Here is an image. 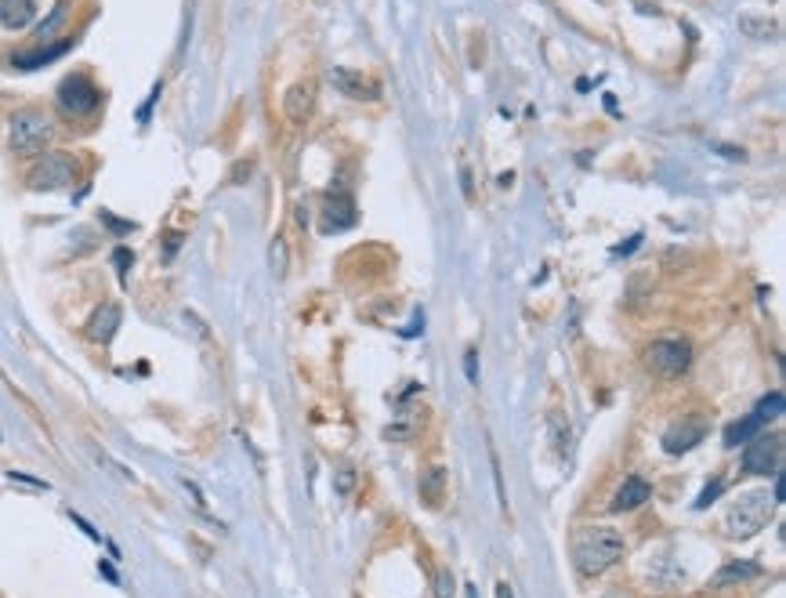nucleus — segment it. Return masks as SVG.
<instances>
[{
    "label": "nucleus",
    "mask_w": 786,
    "mask_h": 598,
    "mask_svg": "<svg viewBox=\"0 0 786 598\" xmlns=\"http://www.w3.org/2000/svg\"><path fill=\"white\" fill-rule=\"evenodd\" d=\"M623 559V533L612 526H587L572 541V563L583 577H602Z\"/></svg>",
    "instance_id": "f257e3e1"
},
{
    "label": "nucleus",
    "mask_w": 786,
    "mask_h": 598,
    "mask_svg": "<svg viewBox=\"0 0 786 598\" xmlns=\"http://www.w3.org/2000/svg\"><path fill=\"white\" fill-rule=\"evenodd\" d=\"M55 135L51 116H44L40 109H15L7 116V145L15 156H36Z\"/></svg>",
    "instance_id": "f03ea898"
},
{
    "label": "nucleus",
    "mask_w": 786,
    "mask_h": 598,
    "mask_svg": "<svg viewBox=\"0 0 786 598\" xmlns=\"http://www.w3.org/2000/svg\"><path fill=\"white\" fill-rule=\"evenodd\" d=\"M772 508H776V501H772V493H769V490H751V493H740V497H736V504L729 508V519H725V526H729V533H732V537H740V541H747V537H758V533L769 526V519H772Z\"/></svg>",
    "instance_id": "7ed1b4c3"
},
{
    "label": "nucleus",
    "mask_w": 786,
    "mask_h": 598,
    "mask_svg": "<svg viewBox=\"0 0 786 598\" xmlns=\"http://www.w3.org/2000/svg\"><path fill=\"white\" fill-rule=\"evenodd\" d=\"M76 174H80V167L69 153H47L29 167L25 185L33 193H58V189H69L76 182Z\"/></svg>",
    "instance_id": "20e7f679"
},
{
    "label": "nucleus",
    "mask_w": 786,
    "mask_h": 598,
    "mask_svg": "<svg viewBox=\"0 0 786 598\" xmlns=\"http://www.w3.org/2000/svg\"><path fill=\"white\" fill-rule=\"evenodd\" d=\"M98 102H102V91L95 87L87 73H73L58 84V109L65 116H87L98 109Z\"/></svg>",
    "instance_id": "39448f33"
},
{
    "label": "nucleus",
    "mask_w": 786,
    "mask_h": 598,
    "mask_svg": "<svg viewBox=\"0 0 786 598\" xmlns=\"http://www.w3.org/2000/svg\"><path fill=\"white\" fill-rule=\"evenodd\" d=\"M645 363L660 377H682L689 370V363H692V348L685 341H652L645 348Z\"/></svg>",
    "instance_id": "423d86ee"
},
{
    "label": "nucleus",
    "mask_w": 786,
    "mask_h": 598,
    "mask_svg": "<svg viewBox=\"0 0 786 598\" xmlns=\"http://www.w3.org/2000/svg\"><path fill=\"white\" fill-rule=\"evenodd\" d=\"M783 464V439L780 435H754L743 450V472L751 475H776Z\"/></svg>",
    "instance_id": "0eeeda50"
},
{
    "label": "nucleus",
    "mask_w": 786,
    "mask_h": 598,
    "mask_svg": "<svg viewBox=\"0 0 786 598\" xmlns=\"http://www.w3.org/2000/svg\"><path fill=\"white\" fill-rule=\"evenodd\" d=\"M703 439H707V421L692 414V417H682L678 424H671L663 432V450L678 457V453H689L692 446H700Z\"/></svg>",
    "instance_id": "6e6552de"
},
{
    "label": "nucleus",
    "mask_w": 786,
    "mask_h": 598,
    "mask_svg": "<svg viewBox=\"0 0 786 598\" xmlns=\"http://www.w3.org/2000/svg\"><path fill=\"white\" fill-rule=\"evenodd\" d=\"M330 84H333L344 98H355V102H373V98H381V84L370 80V76H363L359 69L337 65V69H330Z\"/></svg>",
    "instance_id": "1a4fd4ad"
},
{
    "label": "nucleus",
    "mask_w": 786,
    "mask_h": 598,
    "mask_svg": "<svg viewBox=\"0 0 786 598\" xmlns=\"http://www.w3.org/2000/svg\"><path fill=\"white\" fill-rule=\"evenodd\" d=\"M120 323H124V308H120L116 301H102V304L91 312V319H87V337L98 341V344H109V341L116 337Z\"/></svg>",
    "instance_id": "9d476101"
},
{
    "label": "nucleus",
    "mask_w": 786,
    "mask_h": 598,
    "mask_svg": "<svg viewBox=\"0 0 786 598\" xmlns=\"http://www.w3.org/2000/svg\"><path fill=\"white\" fill-rule=\"evenodd\" d=\"M315 109V80H297L286 87L283 95V113L294 120V124H304Z\"/></svg>",
    "instance_id": "9b49d317"
},
{
    "label": "nucleus",
    "mask_w": 786,
    "mask_h": 598,
    "mask_svg": "<svg viewBox=\"0 0 786 598\" xmlns=\"http://www.w3.org/2000/svg\"><path fill=\"white\" fill-rule=\"evenodd\" d=\"M355 200L348 193H337L323 204V233H344L355 225Z\"/></svg>",
    "instance_id": "f8f14e48"
},
{
    "label": "nucleus",
    "mask_w": 786,
    "mask_h": 598,
    "mask_svg": "<svg viewBox=\"0 0 786 598\" xmlns=\"http://www.w3.org/2000/svg\"><path fill=\"white\" fill-rule=\"evenodd\" d=\"M652 497V486L642 479V475H631L623 486H620V493L612 497V504H609V512H634V508H642L645 501Z\"/></svg>",
    "instance_id": "ddd939ff"
},
{
    "label": "nucleus",
    "mask_w": 786,
    "mask_h": 598,
    "mask_svg": "<svg viewBox=\"0 0 786 598\" xmlns=\"http://www.w3.org/2000/svg\"><path fill=\"white\" fill-rule=\"evenodd\" d=\"M69 47H73V40H58V44H51V47H36V51H15V55H11V65L22 69V73H29V69H40V65L55 62V58L65 55Z\"/></svg>",
    "instance_id": "4468645a"
},
{
    "label": "nucleus",
    "mask_w": 786,
    "mask_h": 598,
    "mask_svg": "<svg viewBox=\"0 0 786 598\" xmlns=\"http://www.w3.org/2000/svg\"><path fill=\"white\" fill-rule=\"evenodd\" d=\"M761 573V566L758 563H751V559H736V563H725L714 577H711V588H729V584H743V581H751V577H758Z\"/></svg>",
    "instance_id": "2eb2a0df"
},
{
    "label": "nucleus",
    "mask_w": 786,
    "mask_h": 598,
    "mask_svg": "<svg viewBox=\"0 0 786 598\" xmlns=\"http://www.w3.org/2000/svg\"><path fill=\"white\" fill-rule=\"evenodd\" d=\"M36 18V4L33 0H0V25L4 29H25Z\"/></svg>",
    "instance_id": "dca6fc26"
},
{
    "label": "nucleus",
    "mask_w": 786,
    "mask_h": 598,
    "mask_svg": "<svg viewBox=\"0 0 786 598\" xmlns=\"http://www.w3.org/2000/svg\"><path fill=\"white\" fill-rule=\"evenodd\" d=\"M740 33L747 40H776L780 36V22L769 15H740Z\"/></svg>",
    "instance_id": "f3484780"
},
{
    "label": "nucleus",
    "mask_w": 786,
    "mask_h": 598,
    "mask_svg": "<svg viewBox=\"0 0 786 598\" xmlns=\"http://www.w3.org/2000/svg\"><path fill=\"white\" fill-rule=\"evenodd\" d=\"M421 501L428 508H443V501H446V468H428L421 475Z\"/></svg>",
    "instance_id": "a211bd4d"
},
{
    "label": "nucleus",
    "mask_w": 786,
    "mask_h": 598,
    "mask_svg": "<svg viewBox=\"0 0 786 598\" xmlns=\"http://www.w3.org/2000/svg\"><path fill=\"white\" fill-rule=\"evenodd\" d=\"M547 435H551V446H554V453L565 461L569 457V443H572V432H569V417L562 414V410H554L551 417H547Z\"/></svg>",
    "instance_id": "6ab92c4d"
},
{
    "label": "nucleus",
    "mask_w": 786,
    "mask_h": 598,
    "mask_svg": "<svg viewBox=\"0 0 786 598\" xmlns=\"http://www.w3.org/2000/svg\"><path fill=\"white\" fill-rule=\"evenodd\" d=\"M754 435H761V421H758V417L732 421V424L725 428V446H747Z\"/></svg>",
    "instance_id": "aec40b11"
},
{
    "label": "nucleus",
    "mask_w": 786,
    "mask_h": 598,
    "mask_svg": "<svg viewBox=\"0 0 786 598\" xmlns=\"http://www.w3.org/2000/svg\"><path fill=\"white\" fill-rule=\"evenodd\" d=\"M65 15H69V4H65V0H58V4H55V11H51V15H47L40 25H36V40H40V44H44V40H51V33H55V29L65 22Z\"/></svg>",
    "instance_id": "412c9836"
},
{
    "label": "nucleus",
    "mask_w": 786,
    "mask_h": 598,
    "mask_svg": "<svg viewBox=\"0 0 786 598\" xmlns=\"http://www.w3.org/2000/svg\"><path fill=\"white\" fill-rule=\"evenodd\" d=\"M783 410H786V399H783V392H772V395H765L761 403H758V421L765 424V421H776V417H783Z\"/></svg>",
    "instance_id": "4be33fe9"
},
{
    "label": "nucleus",
    "mask_w": 786,
    "mask_h": 598,
    "mask_svg": "<svg viewBox=\"0 0 786 598\" xmlns=\"http://www.w3.org/2000/svg\"><path fill=\"white\" fill-rule=\"evenodd\" d=\"M272 273H275V276H286V240H283V236L272 240Z\"/></svg>",
    "instance_id": "5701e85b"
},
{
    "label": "nucleus",
    "mask_w": 786,
    "mask_h": 598,
    "mask_svg": "<svg viewBox=\"0 0 786 598\" xmlns=\"http://www.w3.org/2000/svg\"><path fill=\"white\" fill-rule=\"evenodd\" d=\"M113 265H116V273H120V276H127V273H131V265H134V254H131L127 247H116V251H113Z\"/></svg>",
    "instance_id": "b1692460"
},
{
    "label": "nucleus",
    "mask_w": 786,
    "mask_h": 598,
    "mask_svg": "<svg viewBox=\"0 0 786 598\" xmlns=\"http://www.w3.org/2000/svg\"><path fill=\"white\" fill-rule=\"evenodd\" d=\"M725 490V479H714L700 497H696V508H711V501H718V493Z\"/></svg>",
    "instance_id": "393cba45"
},
{
    "label": "nucleus",
    "mask_w": 786,
    "mask_h": 598,
    "mask_svg": "<svg viewBox=\"0 0 786 598\" xmlns=\"http://www.w3.org/2000/svg\"><path fill=\"white\" fill-rule=\"evenodd\" d=\"M464 377H468L472 384H479V352H475V348L464 352Z\"/></svg>",
    "instance_id": "a878e982"
},
{
    "label": "nucleus",
    "mask_w": 786,
    "mask_h": 598,
    "mask_svg": "<svg viewBox=\"0 0 786 598\" xmlns=\"http://www.w3.org/2000/svg\"><path fill=\"white\" fill-rule=\"evenodd\" d=\"M490 464H493V483H497V497H501V504H504V512H508V493H504V479H501V461H497V453L490 450Z\"/></svg>",
    "instance_id": "bb28decb"
},
{
    "label": "nucleus",
    "mask_w": 786,
    "mask_h": 598,
    "mask_svg": "<svg viewBox=\"0 0 786 598\" xmlns=\"http://www.w3.org/2000/svg\"><path fill=\"white\" fill-rule=\"evenodd\" d=\"M435 598H453V573L443 570L439 581H435Z\"/></svg>",
    "instance_id": "cd10ccee"
},
{
    "label": "nucleus",
    "mask_w": 786,
    "mask_h": 598,
    "mask_svg": "<svg viewBox=\"0 0 786 598\" xmlns=\"http://www.w3.org/2000/svg\"><path fill=\"white\" fill-rule=\"evenodd\" d=\"M251 174H254V160H244V164L233 167V178H229V182H233V185H244Z\"/></svg>",
    "instance_id": "c85d7f7f"
},
{
    "label": "nucleus",
    "mask_w": 786,
    "mask_h": 598,
    "mask_svg": "<svg viewBox=\"0 0 786 598\" xmlns=\"http://www.w3.org/2000/svg\"><path fill=\"white\" fill-rule=\"evenodd\" d=\"M102 222H105L113 233H131V229H134V222H120V218H113L109 211H102Z\"/></svg>",
    "instance_id": "c756f323"
},
{
    "label": "nucleus",
    "mask_w": 786,
    "mask_h": 598,
    "mask_svg": "<svg viewBox=\"0 0 786 598\" xmlns=\"http://www.w3.org/2000/svg\"><path fill=\"white\" fill-rule=\"evenodd\" d=\"M352 486H355V472L344 468V472L337 475V493H352Z\"/></svg>",
    "instance_id": "7c9ffc66"
},
{
    "label": "nucleus",
    "mask_w": 786,
    "mask_h": 598,
    "mask_svg": "<svg viewBox=\"0 0 786 598\" xmlns=\"http://www.w3.org/2000/svg\"><path fill=\"white\" fill-rule=\"evenodd\" d=\"M178 247H182V236H167V258H171Z\"/></svg>",
    "instance_id": "2f4dec72"
},
{
    "label": "nucleus",
    "mask_w": 786,
    "mask_h": 598,
    "mask_svg": "<svg viewBox=\"0 0 786 598\" xmlns=\"http://www.w3.org/2000/svg\"><path fill=\"white\" fill-rule=\"evenodd\" d=\"M497 598H515L512 584H504V581H501V584H497Z\"/></svg>",
    "instance_id": "473e14b6"
},
{
    "label": "nucleus",
    "mask_w": 786,
    "mask_h": 598,
    "mask_svg": "<svg viewBox=\"0 0 786 598\" xmlns=\"http://www.w3.org/2000/svg\"><path fill=\"white\" fill-rule=\"evenodd\" d=\"M464 592H468V598H479V595H475V588H472V584H468V588H464Z\"/></svg>",
    "instance_id": "72a5a7b5"
},
{
    "label": "nucleus",
    "mask_w": 786,
    "mask_h": 598,
    "mask_svg": "<svg viewBox=\"0 0 786 598\" xmlns=\"http://www.w3.org/2000/svg\"><path fill=\"white\" fill-rule=\"evenodd\" d=\"M609 598H612V595H609Z\"/></svg>",
    "instance_id": "f704fd0d"
}]
</instances>
